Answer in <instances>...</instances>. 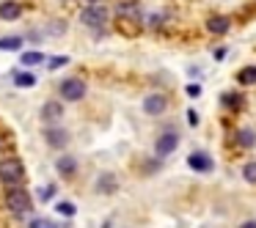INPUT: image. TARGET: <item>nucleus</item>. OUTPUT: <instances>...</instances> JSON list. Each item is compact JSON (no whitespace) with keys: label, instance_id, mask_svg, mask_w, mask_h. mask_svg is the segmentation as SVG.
<instances>
[{"label":"nucleus","instance_id":"nucleus-12","mask_svg":"<svg viewBox=\"0 0 256 228\" xmlns=\"http://www.w3.org/2000/svg\"><path fill=\"white\" fill-rule=\"evenodd\" d=\"M228 17H223V14H215V17H210L206 19V30H210L212 36H223L228 30Z\"/></svg>","mask_w":256,"mask_h":228},{"label":"nucleus","instance_id":"nucleus-30","mask_svg":"<svg viewBox=\"0 0 256 228\" xmlns=\"http://www.w3.org/2000/svg\"><path fill=\"white\" fill-rule=\"evenodd\" d=\"M240 228H256V220H248V223H242Z\"/></svg>","mask_w":256,"mask_h":228},{"label":"nucleus","instance_id":"nucleus-1","mask_svg":"<svg viewBox=\"0 0 256 228\" xmlns=\"http://www.w3.org/2000/svg\"><path fill=\"white\" fill-rule=\"evenodd\" d=\"M3 204H6V209L12 215H28V212H34V201H30L28 190H22L20 184H12V190L6 193Z\"/></svg>","mask_w":256,"mask_h":228},{"label":"nucleus","instance_id":"nucleus-21","mask_svg":"<svg viewBox=\"0 0 256 228\" xmlns=\"http://www.w3.org/2000/svg\"><path fill=\"white\" fill-rule=\"evenodd\" d=\"M56 212L58 215H64V217H74V204H69V201H61V204H56Z\"/></svg>","mask_w":256,"mask_h":228},{"label":"nucleus","instance_id":"nucleus-28","mask_svg":"<svg viewBox=\"0 0 256 228\" xmlns=\"http://www.w3.org/2000/svg\"><path fill=\"white\" fill-rule=\"evenodd\" d=\"M188 121H190V127H196V124H198V116H196L193 110H188Z\"/></svg>","mask_w":256,"mask_h":228},{"label":"nucleus","instance_id":"nucleus-4","mask_svg":"<svg viewBox=\"0 0 256 228\" xmlns=\"http://www.w3.org/2000/svg\"><path fill=\"white\" fill-rule=\"evenodd\" d=\"M58 91H61V96L66 102H80L86 96V83L80 77H66L61 85H58Z\"/></svg>","mask_w":256,"mask_h":228},{"label":"nucleus","instance_id":"nucleus-9","mask_svg":"<svg viewBox=\"0 0 256 228\" xmlns=\"http://www.w3.org/2000/svg\"><path fill=\"white\" fill-rule=\"evenodd\" d=\"M20 14H22V3H17V0H3L0 3V19L14 22V19H20Z\"/></svg>","mask_w":256,"mask_h":228},{"label":"nucleus","instance_id":"nucleus-3","mask_svg":"<svg viewBox=\"0 0 256 228\" xmlns=\"http://www.w3.org/2000/svg\"><path fill=\"white\" fill-rule=\"evenodd\" d=\"M80 22L88 25V28H102L108 22V8L102 3H91V6H86L80 11Z\"/></svg>","mask_w":256,"mask_h":228},{"label":"nucleus","instance_id":"nucleus-26","mask_svg":"<svg viewBox=\"0 0 256 228\" xmlns=\"http://www.w3.org/2000/svg\"><path fill=\"white\" fill-rule=\"evenodd\" d=\"M162 19H166L162 14H154V17L149 19V25H152V28H157V25H162Z\"/></svg>","mask_w":256,"mask_h":228},{"label":"nucleus","instance_id":"nucleus-22","mask_svg":"<svg viewBox=\"0 0 256 228\" xmlns=\"http://www.w3.org/2000/svg\"><path fill=\"white\" fill-rule=\"evenodd\" d=\"M223 105L226 107H240L242 105V96L240 94H223Z\"/></svg>","mask_w":256,"mask_h":228},{"label":"nucleus","instance_id":"nucleus-31","mask_svg":"<svg viewBox=\"0 0 256 228\" xmlns=\"http://www.w3.org/2000/svg\"><path fill=\"white\" fill-rule=\"evenodd\" d=\"M83 3H86V6H91V3H100V0H83Z\"/></svg>","mask_w":256,"mask_h":228},{"label":"nucleus","instance_id":"nucleus-2","mask_svg":"<svg viewBox=\"0 0 256 228\" xmlns=\"http://www.w3.org/2000/svg\"><path fill=\"white\" fill-rule=\"evenodd\" d=\"M25 179V165L20 160H3L0 162V182L3 184H8V187H12V184H20Z\"/></svg>","mask_w":256,"mask_h":228},{"label":"nucleus","instance_id":"nucleus-8","mask_svg":"<svg viewBox=\"0 0 256 228\" xmlns=\"http://www.w3.org/2000/svg\"><path fill=\"white\" fill-rule=\"evenodd\" d=\"M188 165L193 168V171H198V173H206V171H212V157L210 154H204V151H193V154L188 157Z\"/></svg>","mask_w":256,"mask_h":228},{"label":"nucleus","instance_id":"nucleus-19","mask_svg":"<svg viewBox=\"0 0 256 228\" xmlns=\"http://www.w3.org/2000/svg\"><path fill=\"white\" fill-rule=\"evenodd\" d=\"M20 61H22V66H36V63L44 61V55H42V52H36V50H30V52H25Z\"/></svg>","mask_w":256,"mask_h":228},{"label":"nucleus","instance_id":"nucleus-17","mask_svg":"<svg viewBox=\"0 0 256 228\" xmlns=\"http://www.w3.org/2000/svg\"><path fill=\"white\" fill-rule=\"evenodd\" d=\"M14 85H17V88H30V85H36V74H30V72L14 74Z\"/></svg>","mask_w":256,"mask_h":228},{"label":"nucleus","instance_id":"nucleus-23","mask_svg":"<svg viewBox=\"0 0 256 228\" xmlns=\"http://www.w3.org/2000/svg\"><path fill=\"white\" fill-rule=\"evenodd\" d=\"M242 176H245V182L256 184V162H248V165L242 168Z\"/></svg>","mask_w":256,"mask_h":228},{"label":"nucleus","instance_id":"nucleus-29","mask_svg":"<svg viewBox=\"0 0 256 228\" xmlns=\"http://www.w3.org/2000/svg\"><path fill=\"white\" fill-rule=\"evenodd\" d=\"M188 94L190 96H198V85H188Z\"/></svg>","mask_w":256,"mask_h":228},{"label":"nucleus","instance_id":"nucleus-16","mask_svg":"<svg viewBox=\"0 0 256 228\" xmlns=\"http://www.w3.org/2000/svg\"><path fill=\"white\" fill-rule=\"evenodd\" d=\"M237 80H240L242 85H254V83H256V66H242V69L237 72Z\"/></svg>","mask_w":256,"mask_h":228},{"label":"nucleus","instance_id":"nucleus-7","mask_svg":"<svg viewBox=\"0 0 256 228\" xmlns=\"http://www.w3.org/2000/svg\"><path fill=\"white\" fill-rule=\"evenodd\" d=\"M144 110L149 113V116H160V113L168 110V99L162 94H149L144 99Z\"/></svg>","mask_w":256,"mask_h":228},{"label":"nucleus","instance_id":"nucleus-18","mask_svg":"<svg viewBox=\"0 0 256 228\" xmlns=\"http://www.w3.org/2000/svg\"><path fill=\"white\" fill-rule=\"evenodd\" d=\"M237 143L242 146V149H254V146H256V135L250 132V129H240V132H237Z\"/></svg>","mask_w":256,"mask_h":228},{"label":"nucleus","instance_id":"nucleus-25","mask_svg":"<svg viewBox=\"0 0 256 228\" xmlns=\"http://www.w3.org/2000/svg\"><path fill=\"white\" fill-rule=\"evenodd\" d=\"M66 63H69V55H56L50 61V69H61V66H66Z\"/></svg>","mask_w":256,"mask_h":228},{"label":"nucleus","instance_id":"nucleus-14","mask_svg":"<svg viewBox=\"0 0 256 228\" xmlns=\"http://www.w3.org/2000/svg\"><path fill=\"white\" fill-rule=\"evenodd\" d=\"M56 168L64 179H72L74 173H78V160H74V157H61V160L56 162Z\"/></svg>","mask_w":256,"mask_h":228},{"label":"nucleus","instance_id":"nucleus-15","mask_svg":"<svg viewBox=\"0 0 256 228\" xmlns=\"http://www.w3.org/2000/svg\"><path fill=\"white\" fill-rule=\"evenodd\" d=\"M138 22H140V19H127V17H118V19H116V28L122 30L124 36H135V33H138Z\"/></svg>","mask_w":256,"mask_h":228},{"label":"nucleus","instance_id":"nucleus-5","mask_svg":"<svg viewBox=\"0 0 256 228\" xmlns=\"http://www.w3.org/2000/svg\"><path fill=\"white\" fill-rule=\"evenodd\" d=\"M44 140H47L50 149H64V146H69V132L61 129L58 124H52V127L44 129Z\"/></svg>","mask_w":256,"mask_h":228},{"label":"nucleus","instance_id":"nucleus-10","mask_svg":"<svg viewBox=\"0 0 256 228\" xmlns=\"http://www.w3.org/2000/svg\"><path fill=\"white\" fill-rule=\"evenodd\" d=\"M64 116V105L61 102H47L44 107H42V118H44L47 124H58Z\"/></svg>","mask_w":256,"mask_h":228},{"label":"nucleus","instance_id":"nucleus-24","mask_svg":"<svg viewBox=\"0 0 256 228\" xmlns=\"http://www.w3.org/2000/svg\"><path fill=\"white\" fill-rule=\"evenodd\" d=\"M39 198H42V201H52V198H56V184H47V187H42Z\"/></svg>","mask_w":256,"mask_h":228},{"label":"nucleus","instance_id":"nucleus-11","mask_svg":"<svg viewBox=\"0 0 256 228\" xmlns=\"http://www.w3.org/2000/svg\"><path fill=\"white\" fill-rule=\"evenodd\" d=\"M118 190V179L113 176V173H102L100 179H96V193L102 195H113Z\"/></svg>","mask_w":256,"mask_h":228},{"label":"nucleus","instance_id":"nucleus-20","mask_svg":"<svg viewBox=\"0 0 256 228\" xmlns=\"http://www.w3.org/2000/svg\"><path fill=\"white\" fill-rule=\"evenodd\" d=\"M22 39L20 36H8V39H0V50H20Z\"/></svg>","mask_w":256,"mask_h":228},{"label":"nucleus","instance_id":"nucleus-6","mask_svg":"<svg viewBox=\"0 0 256 228\" xmlns=\"http://www.w3.org/2000/svg\"><path fill=\"white\" fill-rule=\"evenodd\" d=\"M176 146H179V135L176 132H162L160 138H157V143H154V151H157V157H168V154L176 151Z\"/></svg>","mask_w":256,"mask_h":228},{"label":"nucleus","instance_id":"nucleus-27","mask_svg":"<svg viewBox=\"0 0 256 228\" xmlns=\"http://www.w3.org/2000/svg\"><path fill=\"white\" fill-rule=\"evenodd\" d=\"M30 228H52V226L47 220H34V223H30Z\"/></svg>","mask_w":256,"mask_h":228},{"label":"nucleus","instance_id":"nucleus-13","mask_svg":"<svg viewBox=\"0 0 256 228\" xmlns=\"http://www.w3.org/2000/svg\"><path fill=\"white\" fill-rule=\"evenodd\" d=\"M116 14L118 17H127V19H140V6L135 0H122L116 6Z\"/></svg>","mask_w":256,"mask_h":228}]
</instances>
